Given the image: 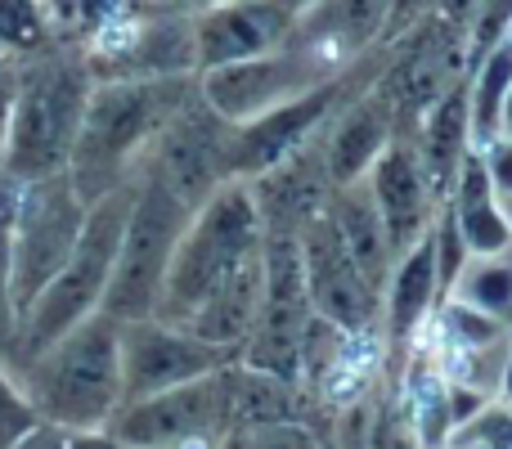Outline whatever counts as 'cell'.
Here are the masks:
<instances>
[{
  "label": "cell",
  "mask_w": 512,
  "mask_h": 449,
  "mask_svg": "<svg viewBox=\"0 0 512 449\" xmlns=\"http://www.w3.org/2000/svg\"><path fill=\"white\" fill-rule=\"evenodd\" d=\"M194 90L189 77H144V81H95L81 113V131L68 158V180L86 203L122 185L144 167L153 140L171 122L185 95Z\"/></svg>",
  "instance_id": "cell-1"
},
{
  "label": "cell",
  "mask_w": 512,
  "mask_h": 449,
  "mask_svg": "<svg viewBox=\"0 0 512 449\" xmlns=\"http://www.w3.org/2000/svg\"><path fill=\"white\" fill-rule=\"evenodd\" d=\"M90 86L95 77H90L81 50L45 45V50L18 59L14 104H9L5 140H0V167L18 180L68 171Z\"/></svg>",
  "instance_id": "cell-2"
},
{
  "label": "cell",
  "mask_w": 512,
  "mask_h": 449,
  "mask_svg": "<svg viewBox=\"0 0 512 449\" xmlns=\"http://www.w3.org/2000/svg\"><path fill=\"white\" fill-rule=\"evenodd\" d=\"M18 387L41 414V423L59 427H99L113 423L122 409V351H117V319L95 310L77 328L50 342L41 355L18 369Z\"/></svg>",
  "instance_id": "cell-3"
},
{
  "label": "cell",
  "mask_w": 512,
  "mask_h": 449,
  "mask_svg": "<svg viewBox=\"0 0 512 449\" xmlns=\"http://www.w3.org/2000/svg\"><path fill=\"white\" fill-rule=\"evenodd\" d=\"M131 203H135V176H126L122 185H113L108 194H99L95 203L86 207V221H81V234H77V243H72L63 270L45 283L41 297L18 319L14 373L23 369L32 355H41L50 342H59L68 328H77L81 319L104 306V292H108V279H113Z\"/></svg>",
  "instance_id": "cell-4"
},
{
  "label": "cell",
  "mask_w": 512,
  "mask_h": 449,
  "mask_svg": "<svg viewBox=\"0 0 512 449\" xmlns=\"http://www.w3.org/2000/svg\"><path fill=\"white\" fill-rule=\"evenodd\" d=\"M261 243H265V221L252 185L248 180H225L189 216L185 234H180L176 252H171L153 319L185 328L189 315L207 301V292L230 270H239L248 256L261 252Z\"/></svg>",
  "instance_id": "cell-5"
},
{
  "label": "cell",
  "mask_w": 512,
  "mask_h": 449,
  "mask_svg": "<svg viewBox=\"0 0 512 449\" xmlns=\"http://www.w3.org/2000/svg\"><path fill=\"white\" fill-rule=\"evenodd\" d=\"M189 216H194V207L180 203L162 185V176H153L149 167L135 171V203H131V216H126V234H122V247H117V265H113V279H108L104 306H99L104 315L126 324V319H149L158 310L162 279H167L171 252H176Z\"/></svg>",
  "instance_id": "cell-6"
},
{
  "label": "cell",
  "mask_w": 512,
  "mask_h": 449,
  "mask_svg": "<svg viewBox=\"0 0 512 449\" xmlns=\"http://www.w3.org/2000/svg\"><path fill=\"white\" fill-rule=\"evenodd\" d=\"M265 283L256 324L243 342L239 364L256 373H270L283 382H306V337L315 324V306L306 292V270H301L297 225L265 221Z\"/></svg>",
  "instance_id": "cell-7"
},
{
  "label": "cell",
  "mask_w": 512,
  "mask_h": 449,
  "mask_svg": "<svg viewBox=\"0 0 512 449\" xmlns=\"http://www.w3.org/2000/svg\"><path fill=\"white\" fill-rule=\"evenodd\" d=\"M86 198L72 189L68 171L23 180L14 212V243H9V306L14 319L27 315L41 288L63 270L72 243L86 221Z\"/></svg>",
  "instance_id": "cell-8"
},
{
  "label": "cell",
  "mask_w": 512,
  "mask_h": 449,
  "mask_svg": "<svg viewBox=\"0 0 512 449\" xmlns=\"http://www.w3.org/2000/svg\"><path fill=\"white\" fill-rule=\"evenodd\" d=\"M230 364L194 382H180V387L126 400L113 414L108 432L126 449H221L234 427Z\"/></svg>",
  "instance_id": "cell-9"
},
{
  "label": "cell",
  "mask_w": 512,
  "mask_h": 449,
  "mask_svg": "<svg viewBox=\"0 0 512 449\" xmlns=\"http://www.w3.org/2000/svg\"><path fill=\"white\" fill-rule=\"evenodd\" d=\"M373 77H378V72H373L369 63H346L333 77H324L310 90H301V95L283 99L279 108L234 126V140H230L234 180H256V176H265V171H274L279 162H288L297 149H306L355 95H364V90L373 86Z\"/></svg>",
  "instance_id": "cell-10"
},
{
  "label": "cell",
  "mask_w": 512,
  "mask_h": 449,
  "mask_svg": "<svg viewBox=\"0 0 512 449\" xmlns=\"http://www.w3.org/2000/svg\"><path fill=\"white\" fill-rule=\"evenodd\" d=\"M230 140H234V126L207 108V99L198 95V77H194V90H189L185 104L171 113V122L162 126V135L153 140L144 167H149L153 176H162V185H167L180 203L198 207L203 198H212L225 180H234Z\"/></svg>",
  "instance_id": "cell-11"
},
{
  "label": "cell",
  "mask_w": 512,
  "mask_h": 449,
  "mask_svg": "<svg viewBox=\"0 0 512 449\" xmlns=\"http://www.w3.org/2000/svg\"><path fill=\"white\" fill-rule=\"evenodd\" d=\"M297 247H301V270H306V292L319 319H328L342 333H364V328H382V297L364 283L355 256L346 252L342 229H337L328 203L306 212L297 221Z\"/></svg>",
  "instance_id": "cell-12"
},
{
  "label": "cell",
  "mask_w": 512,
  "mask_h": 449,
  "mask_svg": "<svg viewBox=\"0 0 512 449\" xmlns=\"http://www.w3.org/2000/svg\"><path fill=\"white\" fill-rule=\"evenodd\" d=\"M117 351H122V405L126 400L153 396V391L194 382L230 364V355L198 342L194 333L162 319H126L117 324Z\"/></svg>",
  "instance_id": "cell-13"
},
{
  "label": "cell",
  "mask_w": 512,
  "mask_h": 449,
  "mask_svg": "<svg viewBox=\"0 0 512 449\" xmlns=\"http://www.w3.org/2000/svg\"><path fill=\"white\" fill-rule=\"evenodd\" d=\"M194 77H198V95L207 99V108H212L216 117H225L230 126L252 122V117L279 108L283 99H292V95H301V90H310L315 81H324L292 50H283V45L279 50L252 54V59H239V63L203 68V72H194Z\"/></svg>",
  "instance_id": "cell-14"
},
{
  "label": "cell",
  "mask_w": 512,
  "mask_h": 449,
  "mask_svg": "<svg viewBox=\"0 0 512 449\" xmlns=\"http://www.w3.org/2000/svg\"><path fill=\"white\" fill-rule=\"evenodd\" d=\"M373 194V207H378L382 225H387V238H391V252H405L414 238H423L436 221V198L427 189V176H423V162H418V144L414 135L396 131V140L378 153V162L369 167L364 176Z\"/></svg>",
  "instance_id": "cell-15"
},
{
  "label": "cell",
  "mask_w": 512,
  "mask_h": 449,
  "mask_svg": "<svg viewBox=\"0 0 512 449\" xmlns=\"http://www.w3.org/2000/svg\"><path fill=\"white\" fill-rule=\"evenodd\" d=\"M292 14L279 0H216L194 18V72L279 50Z\"/></svg>",
  "instance_id": "cell-16"
},
{
  "label": "cell",
  "mask_w": 512,
  "mask_h": 449,
  "mask_svg": "<svg viewBox=\"0 0 512 449\" xmlns=\"http://www.w3.org/2000/svg\"><path fill=\"white\" fill-rule=\"evenodd\" d=\"M396 99L387 95V86H373L364 95H355L333 122L319 135V162L333 189L355 185L369 176V167L378 162V153L396 140Z\"/></svg>",
  "instance_id": "cell-17"
},
{
  "label": "cell",
  "mask_w": 512,
  "mask_h": 449,
  "mask_svg": "<svg viewBox=\"0 0 512 449\" xmlns=\"http://www.w3.org/2000/svg\"><path fill=\"white\" fill-rule=\"evenodd\" d=\"M436 301H441V292H436V238L427 229L423 238H414L391 261L387 288H382V333H387V346H409V337L432 315Z\"/></svg>",
  "instance_id": "cell-18"
},
{
  "label": "cell",
  "mask_w": 512,
  "mask_h": 449,
  "mask_svg": "<svg viewBox=\"0 0 512 449\" xmlns=\"http://www.w3.org/2000/svg\"><path fill=\"white\" fill-rule=\"evenodd\" d=\"M454 225H459L463 243L472 256H504L512 247V221L504 216L495 185H490V171L481 149H468L459 162V176H454L450 194H445Z\"/></svg>",
  "instance_id": "cell-19"
},
{
  "label": "cell",
  "mask_w": 512,
  "mask_h": 449,
  "mask_svg": "<svg viewBox=\"0 0 512 449\" xmlns=\"http://www.w3.org/2000/svg\"><path fill=\"white\" fill-rule=\"evenodd\" d=\"M328 212H333L337 229H342V243H346V252L355 256V265H360L364 283H369V288L382 297L396 252H391L387 225H382L378 207H373L369 185H364V180H355V185L333 189V194H328Z\"/></svg>",
  "instance_id": "cell-20"
},
{
  "label": "cell",
  "mask_w": 512,
  "mask_h": 449,
  "mask_svg": "<svg viewBox=\"0 0 512 449\" xmlns=\"http://www.w3.org/2000/svg\"><path fill=\"white\" fill-rule=\"evenodd\" d=\"M418 144V162H423V176H427V189H432L436 207L445 203L450 194L454 176H459V162L463 153L472 149L468 140V90H450V95H436L432 108L423 117V131L414 135Z\"/></svg>",
  "instance_id": "cell-21"
},
{
  "label": "cell",
  "mask_w": 512,
  "mask_h": 449,
  "mask_svg": "<svg viewBox=\"0 0 512 449\" xmlns=\"http://www.w3.org/2000/svg\"><path fill=\"white\" fill-rule=\"evenodd\" d=\"M512 90V36L486 50L477 59V81L468 90V140L472 149H486L499 135V113H504V99Z\"/></svg>",
  "instance_id": "cell-22"
},
{
  "label": "cell",
  "mask_w": 512,
  "mask_h": 449,
  "mask_svg": "<svg viewBox=\"0 0 512 449\" xmlns=\"http://www.w3.org/2000/svg\"><path fill=\"white\" fill-rule=\"evenodd\" d=\"M445 297H459L512 324V265L504 256H468V265L459 270V279L450 283Z\"/></svg>",
  "instance_id": "cell-23"
},
{
  "label": "cell",
  "mask_w": 512,
  "mask_h": 449,
  "mask_svg": "<svg viewBox=\"0 0 512 449\" xmlns=\"http://www.w3.org/2000/svg\"><path fill=\"white\" fill-rule=\"evenodd\" d=\"M45 45H50V14L41 0H0V50L9 59H27Z\"/></svg>",
  "instance_id": "cell-24"
},
{
  "label": "cell",
  "mask_w": 512,
  "mask_h": 449,
  "mask_svg": "<svg viewBox=\"0 0 512 449\" xmlns=\"http://www.w3.org/2000/svg\"><path fill=\"white\" fill-rule=\"evenodd\" d=\"M445 445L459 449H512V405L508 400H486L472 418H463Z\"/></svg>",
  "instance_id": "cell-25"
},
{
  "label": "cell",
  "mask_w": 512,
  "mask_h": 449,
  "mask_svg": "<svg viewBox=\"0 0 512 449\" xmlns=\"http://www.w3.org/2000/svg\"><path fill=\"white\" fill-rule=\"evenodd\" d=\"M364 449H418L414 423H409L405 405H400V396H396V382H391L387 396L373 400L369 427H364Z\"/></svg>",
  "instance_id": "cell-26"
},
{
  "label": "cell",
  "mask_w": 512,
  "mask_h": 449,
  "mask_svg": "<svg viewBox=\"0 0 512 449\" xmlns=\"http://www.w3.org/2000/svg\"><path fill=\"white\" fill-rule=\"evenodd\" d=\"M36 423H41V414H36L32 400H27L23 387H18L14 364L0 355V449H14Z\"/></svg>",
  "instance_id": "cell-27"
},
{
  "label": "cell",
  "mask_w": 512,
  "mask_h": 449,
  "mask_svg": "<svg viewBox=\"0 0 512 449\" xmlns=\"http://www.w3.org/2000/svg\"><path fill=\"white\" fill-rule=\"evenodd\" d=\"M14 449H122L108 427L86 432V427H59V423H36Z\"/></svg>",
  "instance_id": "cell-28"
},
{
  "label": "cell",
  "mask_w": 512,
  "mask_h": 449,
  "mask_svg": "<svg viewBox=\"0 0 512 449\" xmlns=\"http://www.w3.org/2000/svg\"><path fill=\"white\" fill-rule=\"evenodd\" d=\"M508 32H512V0H486V5H481V23H477V32H472V63L486 50H495Z\"/></svg>",
  "instance_id": "cell-29"
},
{
  "label": "cell",
  "mask_w": 512,
  "mask_h": 449,
  "mask_svg": "<svg viewBox=\"0 0 512 449\" xmlns=\"http://www.w3.org/2000/svg\"><path fill=\"white\" fill-rule=\"evenodd\" d=\"M481 158H486V171H490V185H495V194L499 198H512V140L495 135V140L481 149Z\"/></svg>",
  "instance_id": "cell-30"
},
{
  "label": "cell",
  "mask_w": 512,
  "mask_h": 449,
  "mask_svg": "<svg viewBox=\"0 0 512 449\" xmlns=\"http://www.w3.org/2000/svg\"><path fill=\"white\" fill-rule=\"evenodd\" d=\"M499 400L512 405V346H508V360H504V373H499Z\"/></svg>",
  "instance_id": "cell-31"
},
{
  "label": "cell",
  "mask_w": 512,
  "mask_h": 449,
  "mask_svg": "<svg viewBox=\"0 0 512 449\" xmlns=\"http://www.w3.org/2000/svg\"><path fill=\"white\" fill-rule=\"evenodd\" d=\"M499 135L512 140V90H508V99H504V113H499Z\"/></svg>",
  "instance_id": "cell-32"
},
{
  "label": "cell",
  "mask_w": 512,
  "mask_h": 449,
  "mask_svg": "<svg viewBox=\"0 0 512 449\" xmlns=\"http://www.w3.org/2000/svg\"><path fill=\"white\" fill-rule=\"evenodd\" d=\"M499 203H504V216H508V221H512V198H499Z\"/></svg>",
  "instance_id": "cell-33"
},
{
  "label": "cell",
  "mask_w": 512,
  "mask_h": 449,
  "mask_svg": "<svg viewBox=\"0 0 512 449\" xmlns=\"http://www.w3.org/2000/svg\"><path fill=\"white\" fill-rule=\"evenodd\" d=\"M441 449H459V445H441Z\"/></svg>",
  "instance_id": "cell-34"
},
{
  "label": "cell",
  "mask_w": 512,
  "mask_h": 449,
  "mask_svg": "<svg viewBox=\"0 0 512 449\" xmlns=\"http://www.w3.org/2000/svg\"><path fill=\"white\" fill-rule=\"evenodd\" d=\"M122 449H126V445H122Z\"/></svg>",
  "instance_id": "cell-35"
}]
</instances>
